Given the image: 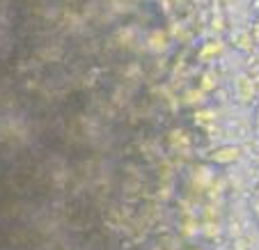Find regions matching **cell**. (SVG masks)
<instances>
[{"mask_svg": "<svg viewBox=\"0 0 259 250\" xmlns=\"http://www.w3.org/2000/svg\"><path fill=\"white\" fill-rule=\"evenodd\" d=\"M191 250H202V248H191Z\"/></svg>", "mask_w": 259, "mask_h": 250, "instance_id": "cell-1", "label": "cell"}]
</instances>
